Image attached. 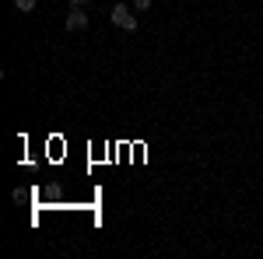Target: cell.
<instances>
[{
	"label": "cell",
	"mask_w": 263,
	"mask_h": 259,
	"mask_svg": "<svg viewBox=\"0 0 263 259\" xmlns=\"http://www.w3.org/2000/svg\"><path fill=\"white\" fill-rule=\"evenodd\" d=\"M112 25L123 28V32H137V14H134L126 4H116V7H112Z\"/></svg>",
	"instance_id": "cell-1"
},
{
	"label": "cell",
	"mask_w": 263,
	"mask_h": 259,
	"mask_svg": "<svg viewBox=\"0 0 263 259\" xmlns=\"http://www.w3.org/2000/svg\"><path fill=\"white\" fill-rule=\"evenodd\" d=\"M88 28V14H84L81 7H70V14H67V32H84Z\"/></svg>",
	"instance_id": "cell-2"
},
{
	"label": "cell",
	"mask_w": 263,
	"mask_h": 259,
	"mask_svg": "<svg viewBox=\"0 0 263 259\" xmlns=\"http://www.w3.org/2000/svg\"><path fill=\"white\" fill-rule=\"evenodd\" d=\"M35 4H39V0H14V11H21V14H32V11H35Z\"/></svg>",
	"instance_id": "cell-3"
},
{
	"label": "cell",
	"mask_w": 263,
	"mask_h": 259,
	"mask_svg": "<svg viewBox=\"0 0 263 259\" xmlns=\"http://www.w3.org/2000/svg\"><path fill=\"white\" fill-rule=\"evenodd\" d=\"M134 7H137V11H147V7H151V0H134Z\"/></svg>",
	"instance_id": "cell-4"
},
{
	"label": "cell",
	"mask_w": 263,
	"mask_h": 259,
	"mask_svg": "<svg viewBox=\"0 0 263 259\" xmlns=\"http://www.w3.org/2000/svg\"><path fill=\"white\" fill-rule=\"evenodd\" d=\"M91 0H70V7H88Z\"/></svg>",
	"instance_id": "cell-5"
}]
</instances>
